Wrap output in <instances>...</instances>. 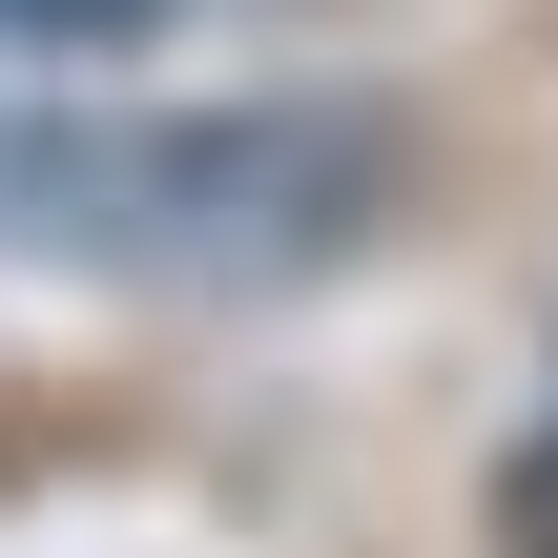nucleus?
<instances>
[{"label": "nucleus", "mask_w": 558, "mask_h": 558, "mask_svg": "<svg viewBox=\"0 0 558 558\" xmlns=\"http://www.w3.org/2000/svg\"><path fill=\"white\" fill-rule=\"evenodd\" d=\"M393 186L373 104H0V248L104 290H331Z\"/></svg>", "instance_id": "obj_1"}, {"label": "nucleus", "mask_w": 558, "mask_h": 558, "mask_svg": "<svg viewBox=\"0 0 558 558\" xmlns=\"http://www.w3.org/2000/svg\"><path fill=\"white\" fill-rule=\"evenodd\" d=\"M0 21H21V41H124L145 0H0Z\"/></svg>", "instance_id": "obj_2"}]
</instances>
